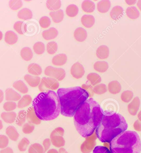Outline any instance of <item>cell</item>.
<instances>
[{"label":"cell","mask_w":141,"mask_h":153,"mask_svg":"<svg viewBox=\"0 0 141 153\" xmlns=\"http://www.w3.org/2000/svg\"><path fill=\"white\" fill-rule=\"evenodd\" d=\"M104 116L98 103L92 98L88 99L74 114V125L76 130L83 137L92 135Z\"/></svg>","instance_id":"6da1fadb"},{"label":"cell","mask_w":141,"mask_h":153,"mask_svg":"<svg viewBox=\"0 0 141 153\" xmlns=\"http://www.w3.org/2000/svg\"><path fill=\"white\" fill-rule=\"evenodd\" d=\"M57 94L61 114L68 117H73L76 111L89 97L88 92L80 87L60 88L58 89Z\"/></svg>","instance_id":"7a4b0ae2"},{"label":"cell","mask_w":141,"mask_h":153,"mask_svg":"<svg viewBox=\"0 0 141 153\" xmlns=\"http://www.w3.org/2000/svg\"><path fill=\"white\" fill-rule=\"evenodd\" d=\"M32 106L41 120H53L58 117L61 112L58 96L53 91L39 93L33 100Z\"/></svg>","instance_id":"3957f363"},{"label":"cell","mask_w":141,"mask_h":153,"mask_svg":"<svg viewBox=\"0 0 141 153\" xmlns=\"http://www.w3.org/2000/svg\"><path fill=\"white\" fill-rule=\"evenodd\" d=\"M128 123L120 114L104 115L95 131L96 135L102 143H110L117 136L125 132Z\"/></svg>","instance_id":"277c9868"},{"label":"cell","mask_w":141,"mask_h":153,"mask_svg":"<svg viewBox=\"0 0 141 153\" xmlns=\"http://www.w3.org/2000/svg\"><path fill=\"white\" fill-rule=\"evenodd\" d=\"M111 153H140L141 141L134 131H125L117 136L110 143Z\"/></svg>","instance_id":"5b68a950"},{"label":"cell","mask_w":141,"mask_h":153,"mask_svg":"<svg viewBox=\"0 0 141 153\" xmlns=\"http://www.w3.org/2000/svg\"><path fill=\"white\" fill-rule=\"evenodd\" d=\"M60 86L58 81L49 77H44L41 79L38 89L41 92L53 91L58 89Z\"/></svg>","instance_id":"8992f818"},{"label":"cell","mask_w":141,"mask_h":153,"mask_svg":"<svg viewBox=\"0 0 141 153\" xmlns=\"http://www.w3.org/2000/svg\"><path fill=\"white\" fill-rule=\"evenodd\" d=\"M44 73L46 76L55 79L59 81L63 80L66 76V72L64 69L51 66L47 67Z\"/></svg>","instance_id":"52a82bcc"},{"label":"cell","mask_w":141,"mask_h":153,"mask_svg":"<svg viewBox=\"0 0 141 153\" xmlns=\"http://www.w3.org/2000/svg\"><path fill=\"white\" fill-rule=\"evenodd\" d=\"M86 138L80 146V150L82 153H90L95 147L97 137L94 133Z\"/></svg>","instance_id":"ba28073f"},{"label":"cell","mask_w":141,"mask_h":153,"mask_svg":"<svg viewBox=\"0 0 141 153\" xmlns=\"http://www.w3.org/2000/svg\"><path fill=\"white\" fill-rule=\"evenodd\" d=\"M85 71L84 68L79 62H76L72 66L71 69V75L74 78L79 79L84 75Z\"/></svg>","instance_id":"9c48e42d"},{"label":"cell","mask_w":141,"mask_h":153,"mask_svg":"<svg viewBox=\"0 0 141 153\" xmlns=\"http://www.w3.org/2000/svg\"><path fill=\"white\" fill-rule=\"evenodd\" d=\"M140 101L138 97H135L132 102L128 106V110L129 114L132 116H135L137 115L139 109Z\"/></svg>","instance_id":"30bf717a"},{"label":"cell","mask_w":141,"mask_h":153,"mask_svg":"<svg viewBox=\"0 0 141 153\" xmlns=\"http://www.w3.org/2000/svg\"><path fill=\"white\" fill-rule=\"evenodd\" d=\"M27 119L30 123L36 125H39L41 120L38 118L34 111L33 107H30L27 112Z\"/></svg>","instance_id":"8fae6325"},{"label":"cell","mask_w":141,"mask_h":153,"mask_svg":"<svg viewBox=\"0 0 141 153\" xmlns=\"http://www.w3.org/2000/svg\"><path fill=\"white\" fill-rule=\"evenodd\" d=\"M21 99V96L12 88H7L5 91V100L7 101H18Z\"/></svg>","instance_id":"7c38bea8"},{"label":"cell","mask_w":141,"mask_h":153,"mask_svg":"<svg viewBox=\"0 0 141 153\" xmlns=\"http://www.w3.org/2000/svg\"><path fill=\"white\" fill-rule=\"evenodd\" d=\"M24 80L31 87H35L39 85L41 79L38 76H32L30 75H26L24 76Z\"/></svg>","instance_id":"4fadbf2b"},{"label":"cell","mask_w":141,"mask_h":153,"mask_svg":"<svg viewBox=\"0 0 141 153\" xmlns=\"http://www.w3.org/2000/svg\"><path fill=\"white\" fill-rule=\"evenodd\" d=\"M124 10L123 7L120 6H115L111 11L110 15L112 19L115 20H119L123 15Z\"/></svg>","instance_id":"5bb4252c"},{"label":"cell","mask_w":141,"mask_h":153,"mask_svg":"<svg viewBox=\"0 0 141 153\" xmlns=\"http://www.w3.org/2000/svg\"><path fill=\"white\" fill-rule=\"evenodd\" d=\"M67 57L64 53H60L57 55L52 58V63L56 66H62L66 63Z\"/></svg>","instance_id":"9a60e30c"},{"label":"cell","mask_w":141,"mask_h":153,"mask_svg":"<svg viewBox=\"0 0 141 153\" xmlns=\"http://www.w3.org/2000/svg\"><path fill=\"white\" fill-rule=\"evenodd\" d=\"M58 31L54 27H51L48 30L44 31L42 33V36L44 39L49 40L54 39L58 36Z\"/></svg>","instance_id":"2e32d148"},{"label":"cell","mask_w":141,"mask_h":153,"mask_svg":"<svg viewBox=\"0 0 141 153\" xmlns=\"http://www.w3.org/2000/svg\"><path fill=\"white\" fill-rule=\"evenodd\" d=\"M109 55V48L106 45H102L99 46L96 51L97 56L100 59H107Z\"/></svg>","instance_id":"e0dca14e"},{"label":"cell","mask_w":141,"mask_h":153,"mask_svg":"<svg viewBox=\"0 0 141 153\" xmlns=\"http://www.w3.org/2000/svg\"><path fill=\"white\" fill-rule=\"evenodd\" d=\"M81 21L83 26L88 28H90L94 24L95 18L92 15H85L82 17Z\"/></svg>","instance_id":"ac0fdd59"},{"label":"cell","mask_w":141,"mask_h":153,"mask_svg":"<svg viewBox=\"0 0 141 153\" xmlns=\"http://www.w3.org/2000/svg\"><path fill=\"white\" fill-rule=\"evenodd\" d=\"M74 36L76 40L79 42H83L86 39L87 33L84 29L78 27L74 32Z\"/></svg>","instance_id":"d6986e66"},{"label":"cell","mask_w":141,"mask_h":153,"mask_svg":"<svg viewBox=\"0 0 141 153\" xmlns=\"http://www.w3.org/2000/svg\"><path fill=\"white\" fill-rule=\"evenodd\" d=\"M108 89L109 91L111 94H117L121 91V85L117 81H113L108 84Z\"/></svg>","instance_id":"ffe728a7"},{"label":"cell","mask_w":141,"mask_h":153,"mask_svg":"<svg viewBox=\"0 0 141 153\" xmlns=\"http://www.w3.org/2000/svg\"><path fill=\"white\" fill-rule=\"evenodd\" d=\"M18 41V36L14 32L8 31L5 33V41L9 45H13L16 44Z\"/></svg>","instance_id":"44dd1931"},{"label":"cell","mask_w":141,"mask_h":153,"mask_svg":"<svg viewBox=\"0 0 141 153\" xmlns=\"http://www.w3.org/2000/svg\"><path fill=\"white\" fill-rule=\"evenodd\" d=\"M1 117L5 122L7 123H13L17 118V114L15 112H3L1 114Z\"/></svg>","instance_id":"7402d4cb"},{"label":"cell","mask_w":141,"mask_h":153,"mask_svg":"<svg viewBox=\"0 0 141 153\" xmlns=\"http://www.w3.org/2000/svg\"><path fill=\"white\" fill-rule=\"evenodd\" d=\"M49 16L52 18L54 22L56 23H60L63 20L64 18L63 11L61 9L49 13Z\"/></svg>","instance_id":"603a6c76"},{"label":"cell","mask_w":141,"mask_h":153,"mask_svg":"<svg viewBox=\"0 0 141 153\" xmlns=\"http://www.w3.org/2000/svg\"><path fill=\"white\" fill-rule=\"evenodd\" d=\"M28 71L30 74L37 76L42 73V69L39 65L36 63H31L28 67Z\"/></svg>","instance_id":"cb8c5ba5"},{"label":"cell","mask_w":141,"mask_h":153,"mask_svg":"<svg viewBox=\"0 0 141 153\" xmlns=\"http://www.w3.org/2000/svg\"><path fill=\"white\" fill-rule=\"evenodd\" d=\"M6 133L12 140L16 141L20 136L16 128L13 126H9L6 128Z\"/></svg>","instance_id":"d4e9b609"},{"label":"cell","mask_w":141,"mask_h":153,"mask_svg":"<svg viewBox=\"0 0 141 153\" xmlns=\"http://www.w3.org/2000/svg\"><path fill=\"white\" fill-rule=\"evenodd\" d=\"M111 2L109 1H101L97 4V9L102 13H107L110 8Z\"/></svg>","instance_id":"484cf974"},{"label":"cell","mask_w":141,"mask_h":153,"mask_svg":"<svg viewBox=\"0 0 141 153\" xmlns=\"http://www.w3.org/2000/svg\"><path fill=\"white\" fill-rule=\"evenodd\" d=\"M32 99L30 95L24 96L19 100L18 103V107L19 108H23L29 106L32 103Z\"/></svg>","instance_id":"4316f807"},{"label":"cell","mask_w":141,"mask_h":153,"mask_svg":"<svg viewBox=\"0 0 141 153\" xmlns=\"http://www.w3.org/2000/svg\"><path fill=\"white\" fill-rule=\"evenodd\" d=\"M108 63L106 61H97L94 65V68L97 71L100 73H103L108 69Z\"/></svg>","instance_id":"83f0119b"},{"label":"cell","mask_w":141,"mask_h":153,"mask_svg":"<svg viewBox=\"0 0 141 153\" xmlns=\"http://www.w3.org/2000/svg\"><path fill=\"white\" fill-rule=\"evenodd\" d=\"M52 144L57 148H61L65 145V141L63 137L55 136L50 138Z\"/></svg>","instance_id":"f1b7e54d"},{"label":"cell","mask_w":141,"mask_h":153,"mask_svg":"<svg viewBox=\"0 0 141 153\" xmlns=\"http://www.w3.org/2000/svg\"><path fill=\"white\" fill-rule=\"evenodd\" d=\"M126 13L128 17L132 20L137 19L140 16L139 11L135 6L128 7L126 11Z\"/></svg>","instance_id":"f546056e"},{"label":"cell","mask_w":141,"mask_h":153,"mask_svg":"<svg viewBox=\"0 0 141 153\" xmlns=\"http://www.w3.org/2000/svg\"><path fill=\"white\" fill-rule=\"evenodd\" d=\"M82 9L87 13L93 12L95 8V4L91 1H84L81 5Z\"/></svg>","instance_id":"4dcf8cb0"},{"label":"cell","mask_w":141,"mask_h":153,"mask_svg":"<svg viewBox=\"0 0 141 153\" xmlns=\"http://www.w3.org/2000/svg\"><path fill=\"white\" fill-rule=\"evenodd\" d=\"M87 79L92 86H95L101 82L102 78L100 75L96 73H90L87 76Z\"/></svg>","instance_id":"1f68e13d"},{"label":"cell","mask_w":141,"mask_h":153,"mask_svg":"<svg viewBox=\"0 0 141 153\" xmlns=\"http://www.w3.org/2000/svg\"><path fill=\"white\" fill-rule=\"evenodd\" d=\"M33 16L32 11L28 8H24L18 12V18L21 20H27L32 19Z\"/></svg>","instance_id":"d6a6232c"},{"label":"cell","mask_w":141,"mask_h":153,"mask_svg":"<svg viewBox=\"0 0 141 153\" xmlns=\"http://www.w3.org/2000/svg\"><path fill=\"white\" fill-rule=\"evenodd\" d=\"M13 87L16 90L24 94L28 92V88L22 81L18 80L15 82L13 84Z\"/></svg>","instance_id":"836d02e7"},{"label":"cell","mask_w":141,"mask_h":153,"mask_svg":"<svg viewBox=\"0 0 141 153\" xmlns=\"http://www.w3.org/2000/svg\"><path fill=\"white\" fill-rule=\"evenodd\" d=\"M20 55L21 58L26 61H30L33 57V53L32 49L29 47H24L21 49Z\"/></svg>","instance_id":"e575fe53"},{"label":"cell","mask_w":141,"mask_h":153,"mask_svg":"<svg viewBox=\"0 0 141 153\" xmlns=\"http://www.w3.org/2000/svg\"><path fill=\"white\" fill-rule=\"evenodd\" d=\"M46 6L49 10L57 11L61 7V1H52L49 0L46 1Z\"/></svg>","instance_id":"d590c367"},{"label":"cell","mask_w":141,"mask_h":153,"mask_svg":"<svg viewBox=\"0 0 141 153\" xmlns=\"http://www.w3.org/2000/svg\"><path fill=\"white\" fill-rule=\"evenodd\" d=\"M78 11L79 10L77 5L71 4L66 7V13L69 17L73 18L78 15Z\"/></svg>","instance_id":"8d00e7d4"},{"label":"cell","mask_w":141,"mask_h":153,"mask_svg":"<svg viewBox=\"0 0 141 153\" xmlns=\"http://www.w3.org/2000/svg\"><path fill=\"white\" fill-rule=\"evenodd\" d=\"M27 118V112L25 110H21L18 113V116L16 118V124L19 126H22L25 122Z\"/></svg>","instance_id":"74e56055"},{"label":"cell","mask_w":141,"mask_h":153,"mask_svg":"<svg viewBox=\"0 0 141 153\" xmlns=\"http://www.w3.org/2000/svg\"><path fill=\"white\" fill-rule=\"evenodd\" d=\"M29 153H45L44 147L38 143H34L30 146Z\"/></svg>","instance_id":"f35d334b"},{"label":"cell","mask_w":141,"mask_h":153,"mask_svg":"<svg viewBox=\"0 0 141 153\" xmlns=\"http://www.w3.org/2000/svg\"><path fill=\"white\" fill-rule=\"evenodd\" d=\"M26 25L23 22L18 21L15 23L14 29L19 34H23L24 32H26Z\"/></svg>","instance_id":"ab89813d"},{"label":"cell","mask_w":141,"mask_h":153,"mask_svg":"<svg viewBox=\"0 0 141 153\" xmlns=\"http://www.w3.org/2000/svg\"><path fill=\"white\" fill-rule=\"evenodd\" d=\"M94 93L97 95L104 94L107 92V88L106 85L104 84H99L93 87Z\"/></svg>","instance_id":"60d3db41"},{"label":"cell","mask_w":141,"mask_h":153,"mask_svg":"<svg viewBox=\"0 0 141 153\" xmlns=\"http://www.w3.org/2000/svg\"><path fill=\"white\" fill-rule=\"evenodd\" d=\"M133 97V93L130 90H126L124 91L121 94V100L123 102L125 103H128L132 100Z\"/></svg>","instance_id":"b9f144b4"},{"label":"cell","mask_w":141,"mask_h":153,"mask_svg":"<svg viewBox=\"0 0 141 153\" xmlns=\"http://www.w3.org/2000/svg\"><path fill=\"white\" fill-rule=\"evenodd\" d=\"M33 49L35 53L37 54H42L45 51V45L42 42H37L33 46Z\"/></svg>","instance_id":"7bdbcfd3"},{"label":"cell","mask_w":141,"mask_h":153,"mask_svg":"<svg viewBox=\"0 0 141 153\" xmlns=\"http://www.w3.org/2000/svg\"><path fill=\"white\" fill-rule=\"evenodd\" d=\"M47 52L49 54H54L58 51V44L55 42H51L48 43L46 46Z\"/></svg>","instance_id":"ee69618b"},{"label":"cell","mask_w":141,"mask_h":153,"mask_svg":"<svg viewBox=\"0 0 141 153\" xmlns=\"http://www.w3.org/2000/svg\"><path fill=\"white\" fill-rule=\"evenodd\" d=\"M30 144V142L28 139L26 137L23 138L18 144V149L20 152L25 151Z\"/></svg>","instance_id":"f6af8a7d"},{"label":"cell","mask_w":141,"mask_h":153,"mask_svg":"<svg viewBox=\"0 0 141 153\" xmlns=\"http://www.w3.org/2000/svg\"><path fill=\"white\" fill-rule=\"evenodd\" d=\"M39 23L43 28H47L50 25L51 20L48 16H44L40 19Z\"/></svg>","instance_id":"bcb514c9"},{"label":"cell","mask_w":141,"mask_h":153,"mask_svg":"<svg viewBox=\"0 0 141 153\" xmlns=\"http://www.w3.org/2000/svg\"><path fill=\"white\" fill-rule=\"evenodd\" d=\"M9 7L13 10H17L20 9L23 5V3L21 1H10L9 3Z\"/></svg>","instance_id":"7dc6e473"},{"label":"cell","mask_w":141,"mask_h":153,"mask_svg":"<svg viewBox=\"0 0 141 153\" xmlns=\"http://www.w3.org/2000/svg\"><path fill=\"white\" fill-rule=\"evenodd\" d=\"M17 106V104L15 102L8 101L4 103L3 108L6 111L10 112L16 109Z\"/></svg>","instance_id":"c3c4849f"},{"label":"cell","mask_w":141,"mask_h":153,"mask_svg":"<svg viewBox=\"0 0 141 153\" xmlns=\"http://www.w3.org/2000/svg\"><path fill=\"white\" fill-rule=\"evenodd\" d=\"M35 127L34 124L30 123H26L22 127V131L26 134H30L34 131Z\"/></svg>","instance_id":"681fc988"},{"label":"cell","mask_w":141,"mask_h":153,"mask_svg":"<svg viewBox=\"0 0 141 153\" xmlns=\"http://www.w3.org/2000/svg\"><path fill=\"white\" fill-rule=\"evenodd\" d=\"M64 130L61 127H58L56 128L50 134V137H52L55 136H61L63 137L64 135Z\"/></svg>","instance_id":"f907efd6"},{"label":"cell","mask_w":141,"mask_h":153,"mask_svg":"<svg viewBox=\"0 0 141 153\" xmlns=\"http://www.w3.org/2000/svg\"><path fill=\"white\" fill-rule=\"evenodd\" d=\"M9 143V140L7 136L0 135V148L4 149L7 147Z\"/></svg>","instance_id":"816d5d0a"},{"label":"cell","mask_w":141,"mask_h":153,"mask_svg":"<svg viewBox=\"0 0 141 153\" xmlns=\"http://www.w3.org/2000/svg\"><path fill=\"white\" fill-rule=\"evenodd\" d=\"M93 153H111L106 147L104 146H96L93 151Z\"/></svg>","instance_id":"f5cc1de1"},{"label":"cell","mask_w":141,"mask_h":153,"mask_svg":"<svg viewBox=\"0 0 141 153\" xmlns=\"http://www.w3.org/2000/svg\"><path fill=\"white\" fill-rule=\"evenodd\" d=\"M51 144V140L49 138L45 139L44 141H43V145L45 153L47 152L50 148Z\"/></svg>","instance_id":"db71d44e"},{"label":"cell","mask_w":141,"mask_h":153,"mask_svg":"<svg viewBox=\"0 0 141 153\" xmlns=\"http://www.w3.org/2000/svg\"><path fill=\"white\" fill-rule=\"evenodd\" d=\"M82 88L84 89L86 91L88 92V94L89 95V97H92L93 95V88L91 86L89 85H87L86 84L82 85Z\"/></svg>","instance_id":"11a10c76"},{"label":"cell","mask_w":141,"mask_h":153,"mask_svg":"<svg viewBox=\"0 0 141 153\" xmlns=\"http://www.w3.org/2000/svg\"><path fill=\"white\" fill-rule=\"evenodd\" d=\"M134 130L138 132H141V121L139 120H137L133 124Z\"/></svg>","instance_id":"9f6ffc18"},{"label":"cell","mask_w":141,"mask_h":153,"mask_svg":"<svg viewBox=\"0 0 141 153\" xmlns=\"http://www.w3.org/2000/svg\"><path fill=\"white\" fill-rule=\"evenodd\" d=\"M0 153H13V151L11 148L7 147V148L1 150L0 152Z\"/></svg>","instance_id":"6f0895ef"},{"label":"cell","mask_w":141,"mask_h":153,"mask_svg":"<svg viewBox=\"0 0 141 153\" xmlns=\"http://www.w3.org/2000/svg\"><path fill=\"white\" fill-rule=\"evenodd\" d=\"M4 99V94L2 90L0 89V103H1Z\"/></svg>","instance_id":"680465c9"},{"label":"cell","mask_w":141,"mask_h":153,"mask_svg":"<svg viewBox=\"0 0 141 153\" xmlns=\"http://www.w3.org/2000/svg\"><path fill=\"white\" fill-rule=\"evenodd\" d=\"M47 153H59V152L57 150L52 149L49 150L47 152Z\"/></svg>","instance_id":"91938a15"},{"label":"cell","mask_w":141,"mask_h":153,"mask_svg":"<svg viewBox=\"0 0 141 153\" xmlns=\"http://www.w3.org/2000/svg\"><path fill=\"white\" fill-rule=\"evenodd\" d=\"M126 3L128 4V5H134L136 2V1H125Z\"/></svg>","instance_id":"94428289"},{"label":"cell","mask_w":141,"mask_h":153,"mask_svg":"<svg viewBox=\"0 0 141 153\" xmlns=\"http://www.w3.org/2000/svg\"><path fill=\"white\" fill-rule=\"evenodd\" d=\"M59 153H68L64 148L61 147L59 150Z\"/></svg>","instance_id":"6125c7cd"},{"label":"cell","mask_w":141,"mask_h":153,"mask_svg":"<svg viewBox=\"0 0 141 153\" xmlns=\"http://www.w3.org/2000/svg\"><path fill=\"white\" fill-rule=\"evenodd\" d=\"M137 6L138 7L140 10L141 11V1H139L137 3Z\"/></svg>","instance_id":"be15d7a7"},{"label":"cell","mask_w":141,"mask_h":153,"mask_svg":"<svg viewBox=\"0 0 141 153\" xmlns=\"http://www.w3.org/2000/svg\"><path fill=\"white\" fill-rule=\"evenodd\" d=\"M137 117L138 118L139 120L141 121V110L139 112L137 115Z\"/></svg>","instance_id":"e7e4bbea"},{"label":"cell","mask_w":141,"mask_h":153,"mask_svg":"<svg viewBox=\"0 0 141 153\" xmlns=\"http://www.w3.org/2000/svg\"><path fill=\"white\" fill-rule=\"evenodd\" d=\"M3 128V123L1 120H0V130H1L2 128Z\"/></svg>","instance_id":"03108f58"},{"label":"cell","mask_w":141,"mask_h":153,"mask_svg":"<svg viewBox=\"0 0 141 153\" xmlns=\"http://www.w3.org/2000/svg\"><path fill=\"white\" fill-rule=\"evenodd\" d=\"M3 33L0 31V41L1 40L2 38H3Z\"/></svg>","instance_id":"003e7915"}]
</instances>
